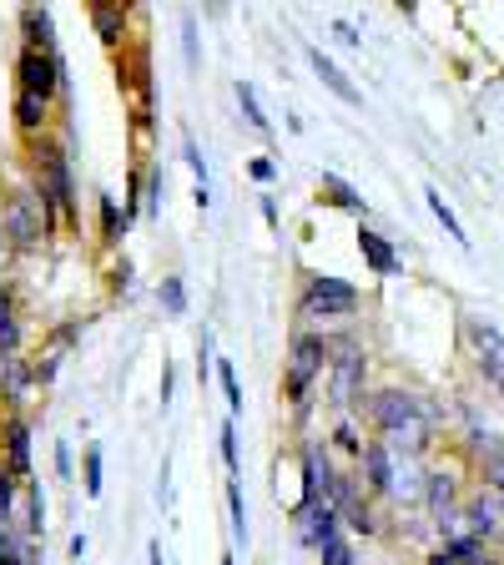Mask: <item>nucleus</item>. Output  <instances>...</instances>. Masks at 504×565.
I'll return each instance as SVG.
<instances>
[{
  "label": "nucleus",
  "instance_id": "48",
  "mask_svg": "<svg viewBox=\"0 0 504 565\" xmlns=\"http://www.w3.org/2000/svg\"><path fill=\"white\" fill-rule=\"evenodd\" d=\"M157 131V106H131V137L147 141Z\"/></svg>",
  "mask_w": 504,
  "mask_h": 565
},
{
  "label": "nucleus",
  "instance_id": "28",
  "mask_svg": "<svg viewBox=\"0 0 504 565\" xmlns=\"http://www.w3.org/2000/svg\"><path fill=\"white\" fill-rule=\"evenodd\" d=\"M157 308H162L167 318H187L192 294H187V278H182V273H167V278L157 282Z\"/></svg>",
  "mask_w": 504,
  "mask_h": 565
},
{
  "label": "nucleus",
  "instance_id": "18",
  "mask_svg": "<svg viewBox=\"0 0 504 565\" xmlns=\"http://www.w3.org/2000/svg\"><path fill=\"white\" fill-rule=\"evenodd\" d=\"M308 66H313V76H318L323 86H329V92L339 96L343 106H364V92H358V86L348 82V71H343L323 46H308Z\"/></svg>",
  "mask_w": 504,
  "mask_h": 565
},
{
  "label": "nucleus",
  "instance_id": "16",
  "mask_svg": "<svg viewBox=\"0 0 504 565\" xmlns=\"http://www.w3.org/2000/svg\"><path fill=\"white\" fill-rule=\"evenodd\" d=\"M374 439H384V449L394 459L423 465V459L435 455V445H439V429L435 424H404V429H394V435H374Z\"/></svg>",
  "mask_w": 504,
  "mask_h": 565
},
{
  "label": "nucleus",
  "instance_id": "49",
  "mask_svg": "<svg viewBox=\"0 0 504 565\" xmlns=\"http://www.w3.org/2000/svg\"><path fill=\"white\" fill-rule=\"evenodd\" d=\"M56 480H76V449H71V439H56Z\"/></svg>",
  "mask_w": 504,
  "mask_h": 565
},
{
  "label": "nucleus",
  "instance_id": "57",
  "mask_svg": "<svg viewBox=\"0 0 504 565\" xmlns=\"http://www.w3.org/2000/svg\"><path fill=\"white\" fill-rule=\"evenodd\" d=\"M192 202H197V212L212 207V188H192Z\"/></svg>",
  "mask_w": 504,
  "mask_h": 565
},
{
  "label": "nucleus",
  "instance_id": "21",
  "mask_svg": "<svg viewBox=\"0 0 504 565\" xmlns=\"http://www.w3.org/2000/svg\"><path fill=\"white\" fill-rule=\"evenodd\" d=\"M21 46L25 51H61L56 41V15H51V6H21Z\"/></svg>",
  "mask_w": 504,
  "mask_h": 565
},
{
  "label": "nucleus",
  "instance_id": "59",
  "mask_svg": "<svg viewBox=\"0 0 504 565\" xmlns=\"http://www.w3.org/2000/svg\"><path fill=\"white\" fill-rule=\"evenodd\" d=\"M490 388H494V394H500V399H504V364L490 374Z\"/></svg>",
  "mask_w": 504,
  "mask_h": 565
},
{
  "label": "nucleus",
  "instance_id": "37",
  "mask_svg": "<svg viewBox=\"0 0 504 565\" xmlns=\"http://www.w3.org/2000/svg\"><path fill=\"white\" fill-rule=\"evenodd\" d=\"M182 66L197 76L202 71V31H197V11H182Z\"/></svg>",
  "mask_w": 504,
  "mask_h": 565
},
{
  "label": "nucleus",
  "instance_id": "20",
  "mask_svg": "<svg viewBox=\"0 0 504 565\" xmlns=\"http://www.w3.org/2000/svg\"><path fill=\"white\" fill-rule=\"evenodd\" d=\"M127 217H121V198H111V192H96V243L117 258L121 243H127Z\"/></svg>",
  "mask_w": 504,
  "mask_h": 565
},
{
  "label": "nucleus",
  "instance_id": "53",
  "mask_svg": "<svg viewBox=\"0 0 504 565\" xmlns=\"http://www.w3.org/2000/svg\"><path fill=\"white\" fill-rule=\"evenodd\" d=\"M157 500L162 505H172V459L162 455V470H157Z\"/></svg>",
  "mask_w": 504,
  "mask_h": 565
},
{
  "label": "nucleus",
  "instance_id": "27",
  "mask_svg": "<svg viewBox=\"0 0 504 565\" xmlns=\"http://www.w3.org/2000/svg\"><path fill=\"white\" fill-rule=\"evenodd\" d=\"M233 96H237V111H243V127L258 131V137H272V121H268V111H262L258 86H253V82H237Z\"/></svg>",
  "mask_w": 504,
  "mask_h": 565
},
{
  "label": "nucleus",
  "instance_id": "56",
  "mask_svg": "<svg viewBox=\"0 0 504 565\" xmlns=\"http://www.w3.org/2000/svg\"><path fill=\"white\" fill-rule=\"evenodd\" d=\"M147 565H167V551H162V541H147Z\"/></svg>",
  "mask_w": 504,
  "mask_h": 565
},
{
  "label": "nucleus",
  "instance_id": "8",
  "mask_svg": "<svg viewBox=\"0 0 504 565\" xmlns=\"http://www.w3.org/2000/svg\"><path fill=\"white\" fill-rule=\"evenodd\" d=\"M117 86L121 96H131L137 106H157V86H152V51L141 41H127L117 51Z\"/></svg>",
  "mask_w": 504,
  "mask_h": 565
},
{
  "label": "nucleus",
  "instance_id": "4",
  "mask_svg": "<svg viewBox=\"0 0 504 565\" xmlns=\"http://www.w3.org/2000/svg\"><path fill=\"white\" fill-rule=\"evenodd\" d=\"M368 349L358 343V333L353 329H329V374H323V388H329V409L333 419L339 414H358V404H364L368 394Z\"/></svg>",
  "mask_w": 504,
  "mask_h": 565
},
{
  "label": "nucleus",
  "instance_id": "25",
  "mask_svg": "<svg viewBox=\"0 0 504 565\" xmlns=\"http://www.w3.org/2000/svg\"><path fill=\"white\" fill-rule=\"evenodd\" d=\"M459 333L470 343L474 364H480V359H504V333L494 329L490 318H459Z\"/></svg>",
  "mask_w": 504,
  "mask_h": 565
},
{
  "label": "nucleus",
  "instance_id": "24",
  "mask_svg": "<svg viewBox=\"0 0 504 565\" xmlns=\"http://www.w3.org/2000/svg\"><path fill=\"white\" fill-rule=\"evenodd\" d=\"M318 202H323V207H339V212H353V217H368V202L358 198V188L339 172L318 177Z\"/></svg>",
  "mask_w": 504,
  "mask_h": 565
},
{
  "label": "nucleus",
  "instance_id": "34",
  "mask_svg": "<svg viewBox=\"0 0 504 565\" xmlns=\"http://www.w3.org/2000/svg\"><path fill=\"white\" fill-rule=\"evenodd\" d=\"M227 530H233V545H243L247 551V535H253V530H247V500H243V480H227Z\"/></svg>",
  "mask_w": 504,
  "mask_h": 565
},
{
  "label": "nucleus",
  "instance_id": "9",
  "mask_svg": "<svg viewBox=\"0 0 504 565\" xmlns=\"http://www.w3.org/2000/svg\"><path fill=\"white\" fill-rule=\"evenodd\" d=\"M464 530L484 545H500L504 541V494L484 490V484L464 494Z\"/></svg>",
  "mask_w": 504,
  "mask_h": 565
},
{
  "label": "nucleus",
  "instance_id": "6",
  "mask_svg": "<svg viewBox=\"0 0 504 565\" xmlns=\"http://www.w3.org/2000/svg\"><path fill=\"white\" fill-rule=\"evenodd\" d=\"M15 92L25 96H41V102L56 106V117H66L71 111V66L61 51H25L15 56Z\"/></svg>",
  "mask_w": 504,
  "mask_h": 565
},
{
  "label": "nucleus",
  "instance_id": "23",
  "mask_svg": "<svg viewBox=\"0 0 504 565\" xmlns=\"http://www.w3.org/2000/svg\"><path fill=\"white\" fill-rule=\"evenodd\" d=\"M15 525L25 541H46V490L35 480L21 484V505H15Z\"/></svg>",
  "mask_w": 504,
  "mask_h": 565
},
{
  "label": "nucleus",
  "instance_id": "17",
  "mask_svg": "<svg viewBox=\"0 0 504 565\" xmlns=\"http://www.w3.org/2000/svg\"><path fill=\"white\" fill-rule=\"evenodd\" d=\"M358 253H364L368 273H378V278L404 273V258H399V247H394V237H384L378 227H368V223H358Z\"/></svg>",
  "mask_w": 504,
  "mask_h": 565
},
{
  "label": "nucleus",
  "instance_id": "32",
  "mask_svg": "<svg viewBox=\"0 0 504 565\" xmlns=\"http://www.w3.org/2000/svg\"><path fill=\"white\" fill-rule=\"evenodd\" d=\"M86 329H92V318H61V323H51L46 329V349L51 353H71L76 343L86 339Z\"/></svg>",
  "mask_w": 504,
  "mask_h": 565
},
{
  "label": "nucleus",
  "instance_id": "39",
  "mask_svg": "<svg viewBox=\"0 0 504 565\" xmlns=\"http://www.w3.org/2000/svg\"><path fill=\"white\" fill-rule=\"evenodd\" d=\"M15 505H21V480L0 459V525H15Z\"/></svg>",
  "mask_w": 504,
  "mask_h": 565
},
{
  "label": "nucleus",
  "instance_id": "55",
  "mask_svg": "<svg viewBox=\"0 0 504 565\" xmlns=\"http://www.w3.org/2000/svg\"><path fill=\"white\" fill-rule=\"evenodd\" d=\"M11 263H15V253H11V243H6V223H0V273L11 268Z\"/></svg>",
  "mask_w": 504,
  "mask_h": 565
},
{
  "label": "nucleus",
  "instance_id": "13",
  "mask_svg": "<svg viewBox=\"0 0 504 565\" xmlns=\"http://www.w3.org/2000/svg\"><path fill=\"white\" fill-rule=\"evenodd\" d=\"M293 535H298V545H303V551L318 555L329 541H339V535H343V520H339V510H333L329 500H318L313 510L293 515Z\"/></svg>",
  "mask_w": 504,
  "mask_h": 565
},
{
  "label": "nucleus",
  "instance_id": "42",
  "mask_svg": "<svg viewBox=\"0 0 504 565\" xmlns=\"http://www.w3.org/2000/svg\"><path fill=\"white\" fill-rule=\"evenodd\" d=\"M61 359H66V353H51V349H41V359H31L35 388H51V384H56V374H61Z\"/></svg>",
  "mask_w": 504,
  "mask_h": 565
},
{
  "label": "nucleus",
  "instance_id": "14",
  "mask_svg": "<svg viewBox=\"0 0 504 565\" xmlns=\"http://www.w3.org/2000/svg\"><path fill=\"white\" fill-rule=\"evenodd\" d=\"M11 121H15V137H21V141L51 137V131H56V106L41 102V96L15 92V96H11Z\"/></svg>",
  "mask_w": 504,
  "mask_h": 565
},
{
  "label": "nucleus",
  "instance_id": "29",
  "mask_svg": "<svg viewBox=\"0 0 504 565\" xmlns=\"http://www.w3.org/2000/svg\"><path fill=\"white\" fill-rule=\"evenodd\" d=\"M399 470H394V490L388 500H399V505H419L423 500V465H409V459H394Z\"/></svg>",
  "mask_w": 504,
  "mask_h": 565
},
{
  "label": "nucleus",
  "instance_id": "5",
  "mask_svg": "<svg viewBox=\"0 0 504 565\" xmlns=\"http://www.w3.org/2000/svg\"><path fill=\"white\" fill-rule=\"evenodd\" d=\"M358 419H368V429L374 435H394V429H404V424H435L439 429V404L429 399V394H419V388H404V384H378L364 394V404H358Z\"/></svg>",
  "mask_w": 504,
  "mask_h": 565
},
{
  "label": "nucleus",
  "instance_id": "33",
  "mask_svg": "<svg viewBox=\"0 0 504 565\" xmlns=\"http://www.w3.org/2000/svg\"><path fill=\"white\" fill-rule=\"evenodd\" d=\"M212 379H217V388H223V399H227V419H237V414H243V379H237V364L233 359H217Z\"/></svg>",
  "mask_w": 504,
  "mask_h": 565
},
{
  "label": "nucleus",
  "instance_id": "22",
  "mask_svg": "<svg viewBox=\"0 0 504 565\" xmlns=\"http://www.w3.org/2000/svg\"><path fill=\"white\" fill-rule=\"evenodd\" d=\"M423 510H429V520L444 515V510L464 505V490H459V475L454 470H423Z\"/></svg>",
  "mask_w": 504,
  "mask_h": 565
},
{
  "label": "nucleus",
  "instance_id": "61",
  "mask_svg": "<svg viewBox=\"0 0 504 565\" xmlns=\"http://www.w3.org/2000/svg\"><path fill=\"white\" fill-rule=\"evenodd\" d=\"M0 288H6V273H0Z\"/></svg>",
  "mask_w": 504,
  "mask_h": 565
},
{
  "label": "nucleus",
  "instance_id": "44",
  "mask_svg": "<svg viewBox=\"0 0 504 565\" xmlns=\"http://www.w3.org/2000/svg\"><path fill=\"white\" fill-rule=\"evenodd\" d=\"M435 535L439 541H459V535H470V530H464V505H454V510H444V515H435Z\"/></svg>",
  "mask_w": 504,
  "mask_h": 565
},
{
  "label": "nucleus",
  "instance_id": "38",
  "mask_svg": "<svg viewBox=\"0 0 504 565\" xmlns=\"http://www.w3.org/2000/svg\"><path fill=\"white\" fill-rule=\"evenodd\" d=\"M131 278H137V263H131L127 253H117V258H111V268H106V294L127 298L131 294Z\"/></svg>",
  "mask_w": 504,
  "mask_h": 565
},
{
  "label": "nucleus",
  "instance_id": "45",
  "mask_svg": "<svg viewBox=\"0 0 504 565\" xmlns=\"http://www.w3.org/2000/svg\"><path fill=\"white\" fill-rule=\"evenodd\" d=\"M162 202H167V177L162 167H147V217H162Z\"/></svg>",
  "mask_w": 504,
  "mask_h": 565
},
{
  "label": "nucleus",
  "instance_id": "54",
  "mask_svg": "<svg viewBox=\"0 0 504 565\" xmlns=\"http://www.w3.org/2000/svg\"><path fill=\"white\" fill-rule=\"evenodd\" d=\"M86 551H92V541H86L82 530H76V535H71V545H66V555H71L76 565H82V561H86Z\"/></svg>",
  "mask_w": 504,
  "mask_h": 565
},
{
  "label": "nucleus",
  "instance_id": "12",
  "mask_svg": "<svg viewBox=\"0 0 504 565\" xmlns=\"http://www.w3.org/2000/svg\"><path fill=\"white\" fill-rule=\"evenodd\" d=\"M353 470H358V480H364L368 500H388V490H394V470H399V465H394V455L384 449V439L368 435L364 439V455H358V465H353Z\"/></svg>",
  "mask_w": 504,
  "mask_h": 565
},
{
  "label": "nucleus",
  "instance_id": "15",
  "mask_svg": "<svg viewBox=\"0 0 504 565\" xmlns=\"http://www.w3.org/2000/svg\"><path fill=\"white\" fill-rule=\"evenodd\" d=\"M31 388H35V374H31V359H25V353L0 359V409H6V414H25Z\"/></svg>",
  "mask_w": 504,
  "mask_h": 565
},
{
  "label": "nucleus",
  "instance_id": "60",
  "mask_svg": "<svg viewBox=\"0 0 504 565\" xmlns=\"http://www.w3.org/2000/svg\"><path fill=\"white\" fill-rule=\"evenodd\" d=\"M217 565H237V555H233V551H223V555H217Z\"/></svg>",
  "mask_w": 504,
  "mask_h": 565
},
{
  "label": "nucleus",
  "instance_id": "19",
  "mask_svg": "<svg viewBox=\"0 0 504 565\" xmlns=\"http://www.w3.org/2000/svg\"><path fill=\"white\" fill-rule=\"evenodd\" d=\"M21 343H25L21 288H15V282H6V288H0V359H11V353H21Z\"/></svg>",
  "mask_w": 504,
  "mask_h": 565
},
{
  "label": "nucleus",
  "instance_id": "31",
  "mask_svg": "<svg viewBox=\"0 0 504 565\" xmlns=\"http://www.w3.org/2000/svg\"><path fill=\"white\" fill-rule=\"evenodd\" d=\"M423 202H429V212H435V223L444 227V233L454 237L459 247H470V233H464V223H459V212L449 207V198H444V192H439V188H423Z\"/></svg>",
  "mask_w": 504,
  "mask_h": 565
},
{
  "label": "nucleus",
  "instance_id": "26",
  "mask_svg": "<svg viewBox=\"0 0 504 565\" xmlns=\"http://www.w3.org/2000/svg\"><path fill=\"white\" fill-rule=\"evenodd\" d=\"M329 449L333 455H348L353 465H358V455H364V419H358V414H339L329 429Z\"/></svg>",
  "mask_w": 504,
  "mask_h": 565
},
{
  "label": "nucleus",
  "instance_id": "50",
  "mask_svg": "<svg viewBox=\"0 0 504 565\" xmlns=\"http://www.w3.org/2000/svg\"><path fill=\"white\" fill-rule=\"evenodd\" d=\"M333 41H339V46H348V51L364 46V35H358V25H353V21H333Z\"/></svg>",
  "mask_w": 504,
  "mask_h": 565
},
{
  "label": "nucleus",
  "instance_id": "46",
  "mask_svg": "<svg viewBox=\"0 0 504 565\" xmlns=\"http://www.w3.org/2000/svg\"><path fill=\"white\" fill-rule=\"evenodd\" d=\"M278 172H282V162L272 152H262V157H253V162H247V177H253L258 188H272V182H278Z\"/></svg>",
  "mask_w": 504,
  "mask_h": 565
},
{
  "label": "nucleus",
  "instance_id": "43",
  "mask_svg": "<svg viewBox=\"0 0 504 565\" xmlns=\"http://www.w3.org/2000/svg\"><path fill=\"white\" fill-rule=\"evenodd\" d=\"M318 565H358V551H353L348 535H339V541H329L318 551Z\"/></svg>",
  "mask_w": 504,
  "mask_h": 565
},
{
  "label": "nucleus",
  "instance_id": "3",
  "mask_svg": "<svg viewBox=\"0 0 504 565\" xmlns=\"http://www.w3.org/2000/svg\"><path fill=\"white\" fill-rule=\"evenodd\" d=\"M364 308V294L339 273H303L293 298V329H318L329 333L333 323H348Z\"/></svg>",
  "mask_w": 504,
  "mask_h": 565
},
{
  "label": "nucleus",
  "instance_id": "7",
  "mask_svg": "<svg viewBox=\"0 0 504 565\" xmlns=\"http://www.w3.org/2000/svg\"><path fill=\"white\" fill-rule=\"evenodd\" d=\"M0 223H6V243L15 258H31L46 247V227H41V202H35L31 182H11L0 188Z\"/></svg>",
  "mask_w": 504,
  "mask_h": 565
},
{
  "label": "nucleus",
  "instance_id": "1",
  "mask_svg": "<svg viewBox=\"0 0 504 565\" xmlns=\"http://www.w3.org/2000/svg\"><path fill=\"white\" fill-rule=\"evenodd\" d=\"M25 152V182H31L35 202H41V227L46 243L56 237H82V198H76V172H71V141L61 131L51 137L21 141Z\"/></svg>",
  "mask_w": 504,
  "mask_h": 565
},
{
  "label": "nucleus",
  "instance_id": "11",
  "mask_svg": "<svg viewBox=\"0 0 504 565\" xmlns=\"http://www.w3.org/2000/svg\"><path fill=\"white\" fill-rule=\"evenodd\" d=\"M0 459L15 480H31V419L25 414H0Z\"/></svg>",
  "mask_w": 504,
  "mask_h": 565
},
{
  "label": "nucleus",
  "instance_id": "52",
  "mask_svg": "<svg viewBox=\"0 0 504 565\" xmlns=\"http://www.w3.org/2000/svg\"><path fill=\"white\" fill-rule=\"evenodd\" d=\"M157 399H162V409H172V399H176V369H172V364H162V384H157Z\"/></svg>",
  "mask_w": 504,
  "mask_h": 565
},
{
  "label": "nucleus",
  "instance_id": "41",
  "mask_svg": "<svg viewBox=\"0 0 504 565\" xmlns=\"http://www.w3.org/2000/svg\"><path fill=\"white\" fill-rule=\"evenodd\" d=\"M182 162H187V172L197 177V188H212V177H207V157H202V147H197V137H182Z\"/></svg>",
  "mask_w": 504,
  "mask_h": 565
},
{
  "label": "nucleus",
  "instance_id": "10",
  "mask_svg": "<svg viewBox=\"0 0 504 565\" xmlns=\"http://www.w3.org/2000/svg\"><path fill=\"white\" fill-rule=\"evenodd\" d=\"M92 31H96V41H101L106 51H111V56H117L121 46H127L131 41V21H137V6H117V0H96L92 11Z\"/></svg>",
  "mask_w": 504,
  "mask_h": 565
},
{
  "label": "nucleus",
  "instance_id": "36",
  "mask_svg": "<svg viewBox=\"0 0 504 565\" xmlns=\"http://www.w3.org/2000/svg\"><path fill=\"white\" fill-rule=\"evenodd\" d=\"M217 455H223V465H227V480H237V475H243V445H237V419H223V429H217Z\"/></svg>",
  "mask_w": 504,
  "mask_h": 565
},
{
  "label": "nucleus",
  "instance_id": "51",
  "mask_svg": "<svg viewBox=\"0 0 504 565\" xmlns=\"http://www.w3.org/2000/svg\"><path fill=\"white\" fill-rule=\"evenodd\" d=\"M258 212H262V223L278 233V227H282V212H278V198H272V192H258Z\"/></svg>",
  "mask_w": 504,
  "mask_h": 565
},
{
  "label": "nucleus",
  "instance_id": "47",
  "mask_svg": "<svg viewBox=\"0 0 504 565\" xmlns=\"http://www.w3.org/2000/svg\"><path fill=\"white\" fill-rule=\"evenodd\" d=\"M212 364H217V353H212V329L197 333V388L212 384Z\"/></svg>",
  "mask_w": 504,
  "mask_h": 565
},
{
  "label": "nucleus",
  "instance_id": "30",
  "mask_svg": "<svg viewBox=\"0 0 504 565\" xmlns=\"http://www.w3.org/2000/svg\"><path fill=\"white\" fill-rule=\"evenodd\" d=\"M141 212H147V162H131L127 188H121V217H127V227L137 223Z\"/></svg>",
  "mask_w": 504,
  "mask_h": 565
},
{
  "label": "nucleus",
  "instance_id": "2",
  "mask_svg": "<svg viewBox=\"0 0 504 565\" xmlns=\"http://www.w3.org/2000/svg\"><path fill=\"white\" fill-rule=\"evenodd\" d=\"M323 374H329V333L293 329V339H288V359H282V404L293 409L298 429H308V419H313Z\"/></svg>",
  "mask_w": 504,
  "mask_h": 565
},
{
  "label": "nucleus",
  "instance_id": "40",
  "mask_svg": "<svg viewBox=\"0 0 504 565\" xmlns=\"http://www.w3.org/2000/svg\"><path fill=\"white\" fill-rule=\"evenodd\" d=\"M474 465H480V484H484V490L504 494V445H500V449H490L484 459H474Z\"/></svg>",
  "mask_w": 504,
  "mask_h": 565
},
{
  "label": "nucleus",
  "instance_id": "58",
  "mask_svg": "<svg viewBox=\"0 0 504 565\" xmlns=\"http://www.w3.org/2000/svg\"><path fill=\"white\" fill-rule=\"evenodd\" d=\"M423 565H454V561H449V555H444V545H439V551H429V555H423Z\"/></svg>",
  "mask_w": 504,
  "mask_h": 565
},
{
  "label": "nucleus",
  "instance_id": "35",
  "mask_svg": "<svg viewBox=\"0 0 504 565\" xmlns=\"http://www.w3.org/2000/svg\"><path fill=\"white\" fill-rule=\"evenodd\" d=\"M82 490H86V500H101V490H106V455H101V445H86L82 449Z\"/></svg>",
  "mask_w": 504,
  "mask_h": 565
}]
</instances>
